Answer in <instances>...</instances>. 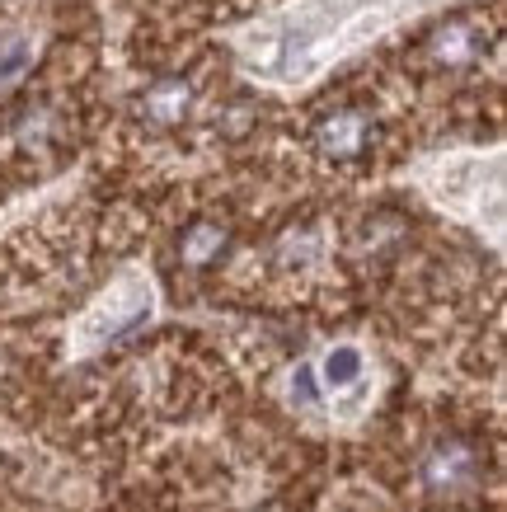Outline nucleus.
I'll use <instances>...</instances> for the list:
<instances>
[{"label":"nucleus","mask_w":507,"mask_h":512,"mask_svg":"<svg viewBox=\"0 0 507 512\" xmlns=\"http://www.w3.org/2000/svg\"><path fill=\"white\" fill-rule=\"evenodd\" d=\"M212 249H216V231H202L198 245H188V259H193V264H202V259H207Z\"/></svg>","instance_id":"423d86ee"},{"label":"nucleus","mask_w":507,"mask_h":512,"mask_svg":"<svg viewBox=\"0 0 507 512\" xmlns=\"http://www.w3.org/2000/svg\"><path fill=\"white\" fill-rule=\"evenodd\" d=\"M418 188H423L437 207H446L451 217L489 231L493 240L503 235V160L498 156L465 151V156L428 160V165L418 170Z\"/></svg>","instance_id":"f03ea898"},{"label":"nucleus","mask_w":507,"mask_h":512,"mask_svg":"<svg viewBox=\"0 0 507 512\" xmlns=\"http://www.w3.org/2000/svg\"><path fill=\"white\" fill-rule=\"evenodd\" d=\"M320 141L329 156H357L362 151V141H367V123H362V113H334L329 123L320 127Z\"/></svg>","instance_id":"39448f33"},{"label":"nucleus","mask_w":507,"mask_h":512,"mask_svg":"<svg viewBox=\"0 0 507 512\" xmlns=\"http://www.w3.org/2000/svg\"><path fill=\"white\" fill-rule=\"evenodd\" d=\"M432 0H292L235 38L240 66L268 85H301Z\"/></svg>","instance_id":"f257e3e1"},{"label":"nucleus","mask_w":507,"mask_h":512,"mask_svg":"<svg viewBox=\"0 0 507 512\" xmlns=\"http://www.w3.org/2000/svg\"><path fill=\"white\" fill-rule=\"evenodd\" d=\"M367 353L357 348V343H338L329 348L324 357V390L334 395V400H348L357 395V404H367Z\"/></svg>","instance_id":"20e7f679"},{"label":"nucleus","mask_w":507,"mask_h":512,"mask_svg":"<svg viewBox=\"0 0 507 512\" xmlns=\"http://www.w3.org/2000/svg\"><path fill=\"white\" fill-rule=\"evenodd\" d=\"M155 311V287L146 273H123V278L113 282L104 296H94L90 306H85V315L76 320V329H71V353L85 357L94 353V348H104V343L123 339V334H132L137 325H146Z\"/></svg>","instance_id":"7ed1b4c3"}]
</instances>
